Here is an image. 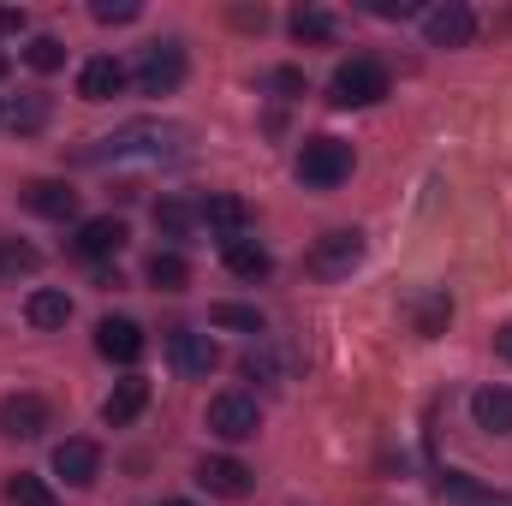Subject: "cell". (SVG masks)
<instances>
[{
    "label": "cell",
    "mask_w": 512,
    "mask_h": 506,
    "mask_svg": "<svg viewBox=\"0 0 512 506\" xmlns=\"http://www.w3.org/2000/svg\"><path fill=\"white\" fill-rule=\"evenodd\" d=\"M298 179H304L310 191H334L340 179H352V143H340V137H310V143L298 149Z\"/></svg>",
    "instance_id": "1"
},
{
    "label": "cell",
    "mask_w": 512,
    "mask_h": 506,
    "mask_svg": "<svg viewBox=\"0 0 512 506\" xmlns=\"http://www.w3.org/2000/svg\"><path fill=\"white\" fill-rule=\"evenodd\" d=\"M328 90H334V108H370V102H382L387 96V66L358 54V60H346V66L334 72Z\"/></svg>",
    "instance_id": "2"
},
{
    "label": "cell",
    "mask_w": 512,
    "mask_h": 506,
    "mask_svg": "<svg viewBox=\"0 0 512 506\" xmlns=\"http://www.w3.org/2000/svg\"><path fill=\"white\" fill-rule=\"evenodd\" d=\"M185 84V48L179 42H149L137 54V90L143 96H173Z\"/></svg>",
    "instance_id": "3"
},
{
    "label": "cell",
    "mask_w": 512,
    "mask_h": 506,
    "mask_svg": "<svg viewBox=\"0 0 512 506\" xmlns=\"http://www.w3.org/2000/svg\"><path fill=\"white\" fill-rule=\"evenodd\" d=\"M423 36H429V48H465L477 36V12L465 0H441L423 12Z\"/></svg>",
    "instance_id": "4"
},
{
    "label": "cell",
    "mask_w": 512,
    "mask_h": 506,
    "mask_svg": "<svg viewBox=\"0 0 512 506\" xmlns=\"http://www.w3.org/2000/svg\"><path fill=\"white\" fill-rule=\"evenodd\" d=\"M209 429L221 441H251L256 429H262V411H256L251 393H215L209 399Z\"/></svg>",
    "instance_id": "5"
},
{
    "label": "cell",
    "mask_w": 512,
    "mask_h": 506,
    "mask_svg": "<svg viewBox=\"0 0 512 506\" xmlns=\"http://www.w3.org/2000/svg\"><path fill=\"white\" fill-rule=\"evenodd\" d=\"M48 423H54V411H48L42 393H6V399H0V435H12V441H36Z\"/></svg>",
    "instance_id": "6"
},
{
    "label": "cell",
    "mask_w": 512,
    "mask_h": 506,
    "mask_svg": "<svg viewBox=\"0 0 512 506\" xmlns=\"http://www.w3.org/2000/svg\"><path fill=\"white\" fill-rule=\"evenodd\" d=\"M167 352H173V370H179V376H197V381L221 364V346H215L209 334H197V328H173Z\"/></svg>",
    "instance_id": "7"
},
{
    "label": "cell",
    "mask_w": 512,
    "mask_h": 506,
    "mask_svg": "<svg viewBox=\"0 0 512 506\" xmlns=\"http://www.w3.org/2000/svg\"><path fill=\"white\" fill-rule=\"evenodd\" d=\"M358 262H364V233H328V239L310 251V274L340 280V274H352Z\"/></svg>",
    "instance_id": "8"
},
{
    "label": "cell",
    "mask_w": 512,
    "mask_h": 506,
    "mask_svg": "<svg viewBox=\"0 0 512 506\" xmlns=\"http://www.w3.org/2000/svg\"><path fill=\"white\" fill-rule=\"evenodd\" d=\"M96 471H102V447H96V441L72 435V441H60V447H54V477H66L72 489H90V483H96Z\"/></svg>",
    "instance_id": "9"
},
{
    "label": "cell",
    "mask_w": 512,
    "mask_h": 506,
    "mask_svg": "<svg viewBox=\"0 0 512 506\" xmlns=\"http://www.w3.org/2000/svg\"><path fill=\"white\" fill-rule=\"evenodd\" d=\"M167 143H185L179 126H126L120 137H102L96 155H167Z\"/></svg>",
    "instance_id": "10"
},
{
    "label": "cell",
    "mask_w": 512,
    "mask_h": 506,
    "mask_svg": "<svg viewBox=\"0 0 512 506\" xmlns=\"http://www.w3.org/2000/svg\"><path fill=\"white\" fill-rule=\"evenodd\" d=\"M197 483H203L209 495H221V501H245L256 489L251 465H239V459H203V465H197Z\"/></svg>",
    "instance_id": "11"
},
{
    "label": "cell",
    "mask_w": 512,
    "mask_h": 506,
    "mask_svg": "<svg viewBox=\"0 0 512 506\" xmlns=\"http://www.w3.org/2000/svg\"><path fill=\"white\" fill-rule=\"evenodd\" d=\"M96 352H102L108 364H137V358H143V328H137L131 316L96 322Z\"/></svg>",
    "instance_id": "12"
},
{
    "label": "cell",
    "mask_w": 512,
    "mask_h": 506,
    "mask_svg": "<svg viewBox=\"0 0 512 506\" xmlns=\"http://www.w3.org/2000/svg\"><path fill=\"white\" fill-rule=\"evenodd\" d=\"M24 209L42 215V221H72L78 215V191L66 179H36V185H24Z\"/></svg>",
    "instance_id": "13"
},
{
    "label": "cell",
    "mask_w": 512,
    "mask_h": 506,
    "mask_svg": "<svg viewBox=\"0 0 512 506\" xmlns=\"http://www.w3.org/2000/svg\"><path fill=\"white\" fill-rule=\"evenodd\" d=\"M120 90H126V66H120L114 54L84 60V72H78V96H84V102H114Z\"/></svg>",
    "instance_id": "14"
},
{
    "label": "cell",
    "mask_w": 512,
    "mask_h": 506,
    "mask_svg": "<svg viewBox=\"0 0 512 506\" xmlns=\"http://www.w3.org/2000/svg\"><path fill=\"white\" fill-rule=\"evenodd\" d=\"M78 256H90V262H102V256H114V251H126V221L120 215H96V221H84L78 227Z\"/></svg>",
    "instance_id": "15"
},
{
    "label": "cell",
    "mask_w": 512,
    "mask_h": 506,
    "mask_svg": "<svg viewBox=\"0 0 512 506\" xmlns=\"http://www.w3.org/2000/svg\"><path fill=\"white\" fill-rule=\"evenodd\" d=\"M0 126L30 137V131L48 126V96L42 90H18V96H0Z\"/></svg>",
    "instance_id": "16"
},
{
    "label": "cell",
    "mask_w": 512,
    "mask_h": 506,
    "mask_svg": "<svg viewBox=\"0 0 512 506\" xmlns=\"http://www.w3.org/2000/svg\"><path fill=\"white\" fill-rule=\"evenodd\" d=\"M143 405H149V381H143V376L114 381V393L102 399V423H108V429H126V423L137 417V411H143Z\"/></svg>",
    "instance_id": "17"
},
{
    "label": "cell",
    "mask_w": 512,
    "mask_h": 506,
    "mask_svg": "<svg viewBox=\"0 0 512 506\" xmlns=\"http://www.w3.org/2000/svg\"><path fill=\"white\" fill-rule=\"evenodd\" d=\"M471 417L489 435H512V387H477L471 393Z\"/></svg>",
    "instance_id": "18"
},
{
    "label": "cell",
    "mask_w": 512,
    "mask_h": 506,
    "mask_svg": "<svg viewBox=\"0 0 512 506\" xmlns=\"http://www.w3.org/2000/svg\"><path fill=\"white\" fill-rule=\"evenodd\" d=\"M197 215H203V221H209V227L221 233V245H227V239H245V221H251V209H245V203H239L233 191H215V197H209V203H203Z\"/></svg>",
    "instance_id": "19"
},
{
    "label": "cell",
    "mask_w": 512,
    "mask_h": 506,
    "mask_svg": "<svg viewBox=\"0 0 512 506\" xmlns=\"http://www.w3.org/2000/svg\"><path fill=\"white\" fill-rule=\"evenodd\" d=\"M411 322H417V334H423V340L447 334V322H453V298H447L441 286H429V292H411Z\"/></svg>",
    "instance_id": "20"
},
{
    "label": "cell",
    "mask_w": 512,
    "mask_h": 506,
    "mask_svg": "<svg viewBox=\"0 0 512 506\" xmlns=\"http://www.w3.org/2000/svg\"><path fill=\"white\" fill-rule=\"evenodd\" d=\"M24 316H30V328H66V322H72V298L54 292V286H42V292H30Z\"/></svg>",
    "instance_id": "21"
},
{
    "label": "cell",
    "mask_w": 512,
    "mask_h": 506,
    "mask_svg": "<svg viewBox=\"0 0 512 506\" xmlns=\"http://www.w3.org/2000/svg\"><path fill=\"white\" fill-rule=\"evenodd\" d=\"M221 256H227V268H233L239 280H262V274L274 268V256L262 251L256 239H227V245H221Z\"/></svg>",
    "instance_id": "22"
},
{
    "label": "cell",
    "mask_w": 512,
    "mask_h": 506,
    "mask_svg": "<svg viewBox=\"0 0 512 506\" xmlns=\"http://www.w3.org/2000/svg\"><path fill=\"white\" fill-rule=\"evenodd\" d=\"M149 286H155V292H185V286H191L185 256H179V251H155V256H149Z\"/></svg>",
    "instance_id": "23"
},
{
    "label": "cell",
    "mask_w": 512,
    "mask_h": 506,
    "mask_svg": "<svg viewBox=\"0 0 512 506\" xmlns=\"http://www.w3.org/2000/svg\"><path fill=\"white\" fill-rule=\"evenodd\" d=\"M197 221H203V215H197L191 203H179V197H161V203H155V227H161L167 239H185Z\"/></svg>",
    "instance_id": "24"
},
{
    "label": "cell",
    "mask_w": 512,
    "mask_h": 506,
    "mask_svg": "<svg viewBox=\"0 0 512 506\" xmlns=\"http://www.w3.org/2000/svg\"><path fill=\"white\" fill-rule=\"evenodd\" d=\"M6 501L12 506H54V489L42 477H30V471H12L6 477Z\"/></svg>",
    "instance_id": "25"
},
{
    "label": "cell",
    "mask_w": 512,
    "mask_h": 506,
    "mask_svg": "<svg viewBox=\"0 0 512 506\" xmlns=\"http://www.w3.org/2000/svg\"><path fill=\"white\" fill-rule=\"evenodd\" d=\"M286 364H292V358H286V352H274V346H262V340L245 352V376H256V381H280V376H286Z\"/></svg>",
    "instance_id": "26"
},
{
    "label": "cell",
    "mask_w": 512,
    "mask_h": 506,
    "mask_svg": "<svg viewBox=\"0 0 512 506\" xmlns=\"http://www.w3.org/2000/svg\"><path fill=\"white\" fill-rule=\"evenodd\" d=\"M292 36H298V42H328V36H334V18H328L322 6H298V12H292Z\"/></svg>",
    "instance_id": "27"
},
{
    "label": "cell",
    "mask_w": 512,
    "mask_h": 506,
    "mask_svg": "<svg viewBox=\"0 0 512 506\" xmlns=\"http://www.w3.org/2000/svg\"><path fill=\"white\" fill-rule=\"evenodd\" d=\"M24 66H30V72H60V66H66V48H60V36H30V48H24Z\"/></svg>",
    "instance_id": "28"
},
{
    "label": "cell",
    "mask_w": 512,
    "mask_h": 506,
    "mask_svg": "<svg viewBox=\"0 0 512 506\" xmlns=\"http://www.w3.org/2000/svg\"><path fill=\"white\" fill-rule=\"evenodd\" d=\"M209 322H215V328H239V334H256V340H262V316H256L251 304H215Z\"/></svg>",
    "instance_id": "29"
},
{
    "label": "cell",
    "mask_w": 512,
    "mask_h": 506,
    "mask_svg": "<svg viewBox=\"0 0 512 506\" xmlns=\"http://www.w3.org/2000/svg\"><path fill=\"white\" fill-rule=\"evenodd\" d=\"M36 262H42V256L12 239V245H0V280H12V274H36Z\"/></svg>",
    "instance_id": "30"
},
{
    "label": "cell",
    "mask_w": 512,
    "mask_h": 506,
    "mask_svg": "<svg viewBox=\"0 0 512 506\" xmlns=\"http://www.w3.org/2000/svg\"><path fill=\"white\" fill-rule=\"evenodd\" d=\"M90 12H96V24H131L143 6H137V0H96Z\"/></svg>",
    "instance_id": "31"
},
{
    "label": "cell",
    "mask_w": 512,
    "mask_h": 506,
    "mask_svg": "<svg viewBox=\"0 0 512 506\" xmlns=\"http://www.w3.org/2000/svg\"><path fill=\"white\" fill-rule=\"evenodd\" d=\"M441 489H447V495H465V501H477V495H483L465 471H447V477H441Z\"/></svg>",
    "instance_id": "32"
},
{
    "label": "cell",
    "mask_w": 512,
    "mask_h": 506,
    "mask_svg": "<svg viewBox=\"0 0 512 506\" xmlns=\"http://www.w3.org/2000/svg\"><path fill=\"white\" fill-rule=\"evenodd\" d=\"M370 12H376V18H411L417 6H411V0H370Z\"/></svg>",
    "instance_id": "33"
},
{
    "label": "cell",
    "mask_w": 512,
    "mask_h": 506,
    "mask_svg": "<svg viewBox=\"0 0 512 506\" xmlns=\"http://www.w3.org/2000/svg\"><path fill=\"white\" fill-rule=\"evenodd\" d=\"M24 30V12L18 6H0V36H18Z\"/></svg>",
    "instance_id": "34"
},
{
    "label": "cell",
    "mask_w": 512,
    "mask_h": 506,
    "mask_svg": "<svg viewBox=\"0 0 512 506\" xmlns=\"http://www.w3.org/2000/svg\"><path fill=\"white\" fill-rule=\"evenodd\" d=\"M274 90H286V96H298V90H304V78H298V72L286 66V72H274Z\"/></svg>",
    "instance_id": "35"
},
{
    "label": "cell",
    "mask_w": 512,
    "mask_h": 506,
    "mask_svg": "<svg viewBox=\"0 0 512 506\" xmlns=\"http://www.w3.org/2000/svg\"><path fill=\"white\" fill-rule=\"evenodd\" d=\"M495 352H501V358H507V364H512V322H507V328H501V334H495Z\"/></svg>",
    "instance_id": "36"
},
{
    "label": "cell",
    "mask_w": 512,
    "mask_h": 506,
    "mask_svg": "<svg viewBox=\"0 0 512 506\" xmlns=\"http://www.w3.org/2000/svg\"><path fill=\"white\" fill-rule=\"evenodd\" d=\"M6 72H12V60H6V54H0V78H6Z\"/></svg>",
    "instance_id": "37"
},
{
    "label": "cell",
    "mask_w": 512,
    "mask_h": 506,
    "mask_svg": "<svg viewBox=\"0 0 512 506\" xmlns=\"http://www.w3.org/2000/svg\"><path fill=\"white\" fill-rule=\"evenodd\" d=\"M161 506H191V501H161Z\"/></svg>",
    "instance_id": "38"
}]
</instances>
